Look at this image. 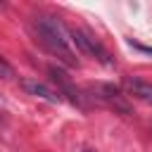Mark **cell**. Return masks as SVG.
<instances>
[{
	"mask_svg": "<svg viewBox=\"0 0 152 152\" xmlns=\"http://www.w3.org/2000/svg\"><path fill=\"white\" fill-rule=\"evenodd\" d=\"M33 28H36V36L38 40L59 59L64 62L66 66H76V55L71 50V40H69V28L57 21L55 17H48V14H40L33 19Z\"/></svg>",
	"mask_w": 152,
	"mask_h": 152,
	"instance_id": "cell-1",
	"label": "cell"
},
{
	"mask_svg": "<svg viewBox=\"0 0 152 152\" xmlns=\"http://www.w3.org/2000/svg\"><path fill=\"white\" fill-rule=\"evenodd\" d=\"M21 88H24L28 95H33V97H40V100H45V102H52V104H57V102L62 100V97H59V93L50 90L45 83L31 81V78H24V81H21Z\"/></svg>",
	"mask_w": 152,
	"mask_h": 152,
	"instance_id": "cell-5",
	"label": "cell"
},
{
	"mask_svg": "<svg viewBox=\"0 0 152 152\" xmlns=\"http://www.w3.org/2000/svg\"><path fill=\"white\" fill-rule=\"evenodd\" d=\"M69 40H71V45H76L83 55H88V57H93V59H97V62H102V64H107V66L112 64L107 50H104L90 33H86L83 28H69Z\"/></svg>",
	"mask_w": 152,
	"mask_h": 152,
	"instance_id": "cell-2",
	"label": "cell"
},
{
	"mask_svg": "<svg viewBox=\"0 0 152 152\" xmlns=\"http://www.w3.org/2000/svg\"><path fill=\"white\" fill-rule=\"evenodd\" d=\"M124 88L128 95L142 100V102H152V83L142 81V78H135V76H126L124 78Z\"/></svg>",
	"mask_w": 152,
	"mask_h": 152,
	"instance_id": "cell-4",
	"label": "cell"
},
{
	"mask_svg": "<svg viewBox=\"0 0 152 152\" xmlns=\"http://www.w3.org/2000/svg\"><path fill=\"white\" fill-rule=\"evenodd\" d=\"M14 76V69L7 64V59L0 55V78H12Z\"/></svg>",
	"mask_w": 152,
	"mask_h": 152,
	"instance_id": "cell-6",
	"label": "cell"
},
{
	"mask_svg": "<svg viewBox=\"0 0 152 152\" xmlns=\"http://www.w3.org/2000/svg\"><path fill=\"white\" fill-rule=\"evenodd\" d=\"M95 93H97V97H100L104 104L114 107L116 112H124V114L131 112L128 102L124 100V95H121V90H119L116 86H112V83H97V86H95Z\"/></svg>",
	"mask_w": 152,
	"mask_h": 152,
	"instance_id": "cell-3",
	"label": "cell"
},
{
	"mask_svg": "<svg viewBox=\"0 0 152 152\" xmlns=\"http://www.w3.org/2000/svg\"><path fill=\"white\" fill-rule=\"evenodd\" d=\"M131 45H133L135 50H140V52H145V55H152V45H140V43H133V40H131Z\"/></svg>",
	"mask_w": 152,
	"mask_h": 152,
	"instance_id": "cell-7",
	"label": "cell"
}]
</instances>
